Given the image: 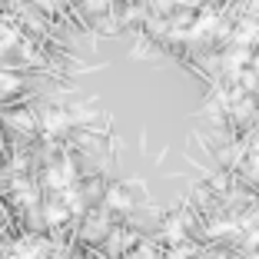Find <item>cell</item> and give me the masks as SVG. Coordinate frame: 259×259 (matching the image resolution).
<instances>
[{
	"label": "cell",
	"instance_id": "1",
	"mask_svg": "<svg viewBox=\"0 0 259 259\" xmlns=\"http://www.w3.org/2000/svg\"><path fill=\"white\" fill-rule=\"evenodd\" d=\"M110 206H116V209H130V193L126 190H120V186H116V190H110Z\"/></svg>",
	"mask_w": 259,
	"mask_h": 259
},
{
	"label": "cell",
	"instance_id": "3",
	"mask_svg": "<svg viewBox=\"0 0 259 259\" xmlns=\"http://www.w3.org/2000/svg\"><path fill=\"white\" fill-rule=\"evenodd\" d=\"M252 259H259V252H256V256H252Z\"/></svg>",
	"mask_w": 259,
	"mask_h": 259
},
{
	"label": "cell",
	"instance_id": "2",
	"mask_svg": "<svg viewBox=\"0 0 259 259\" xmlns=\"http://www.w3.org/2000/svg\"><path fill=\"white\" fill-rule=\"evenodd\" d=\"M246 169H249V173H252V176L259 180V153H252V156H249V163H246Z\"/></svg>",
	"mask_w": 259,
	"mask_h": 259
}]
</instances>
